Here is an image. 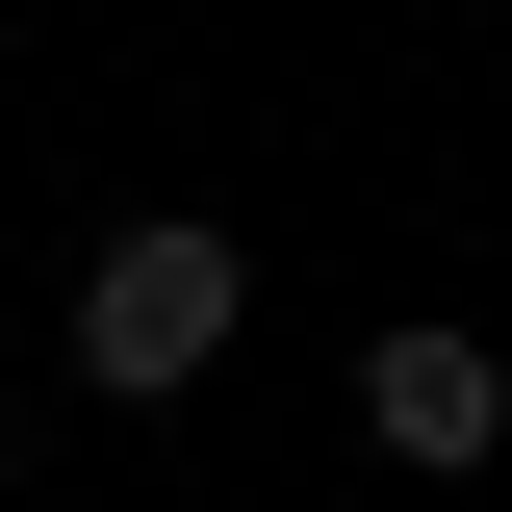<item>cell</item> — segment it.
Masks as SVG:
<instances>
[{"instance_id": "1", "label": "cell", "mask_w": 512, "mask_h": 512, "mask_svg": "<svg viewBox=\"0 0 512 512\" xmlns=\"http://www.w3.org/2000/svg\"><path fill=\"white\" fill-rule=\"evenodd\" d=\"M231 333H256V256L205 231V205H128V231L77 256V384H103V410H180Z\"/></svg>"}, {"instance_id": "2", "label": "cell", "mask_w": 512, "mask_h": 512, "mask_svg": "<svg viewBox=\"0 0 512 512\" xmlns=\"http://www.w3.org/2000/svg\"><path fill=\"white\" fill-rule=\"evenodd\" d=\"M359 436H384V461H436V487H461V461L512 436V359H487L461 308H410V333H359Z\"/></svg>"}, {"instance_id": "3", "label": "cell", "mask_w": 512, "mask_h": 512, "mask_svg": "<svg viewBox=\"0 0 512 512\" xmlns=\"http://www.w3.org/2000/svg\"><path fill=\"white\" fill-rule=\"evenodd\" d=\"M0 487H26V436H0Z\"/></svg>"}]
</instances>
